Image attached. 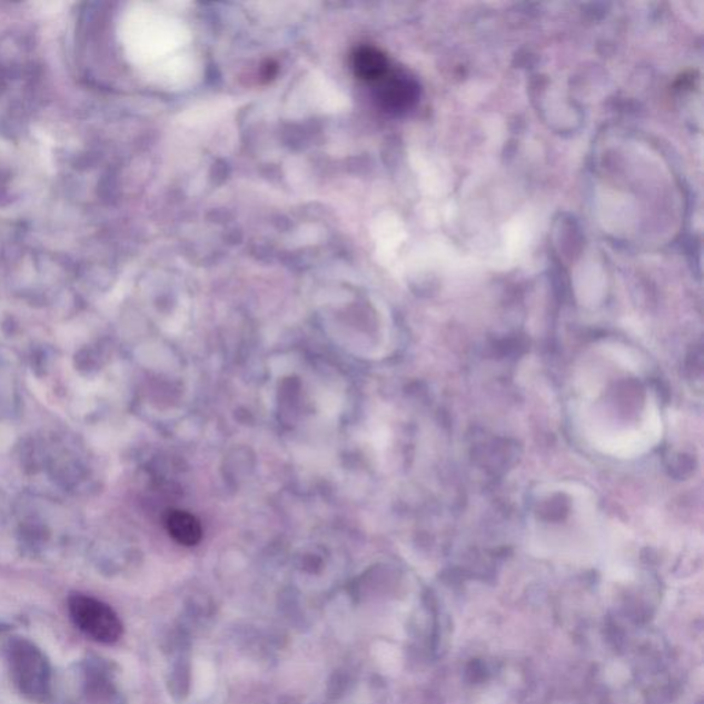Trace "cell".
I'll return each instance as SVG.
<instances>
[{"label": "cell", "mask_w": 704, "mask_h": 704, "mask_svg": "<svg viewBox=\"0 0 704 704\" xmlns=\"http://www.w3.org/2000/svg\"><path fill=\"white\" fill-rule=\"evenodd\" d=\"M11 677L19 690L32 701H43L50 690V667L42 651L27 639L10 645Z\"/></svg>", "instance_id": "6da1fadb"}, {"label": "cell", "mask_w": 704, "mask_h": 704, "mask_svg": "<svg viewBox=\"0 0 704 704\" xmlns=\"http://www.w3.org/2000/svg\"><path fill=\"white\" fill-rule=\"evenodd\" d=\"M68 607L75 625L98 643L113 644L123 634L118 614L95 597L75 595L69 598Z\"/></svg>", "instance_id": "7a4b0ae2"}, {"label": "cell", "mask_w": 704, "mask_h": 704, "mask_svg": "<svg viewBox=\"0 0 704 704\" xmlns=\"http://www.w3.org/2000/svg\"><path fill=\"white\" fill-rule=\"evenodd\" d=\"M353 68L360 80L375 85L391 71L387 57L371 46H360L354 51Z\"/></svg>", "instance_id": "277c9868"}, {"label": "cell", "mask_w": 704, "mask_h": 704, "mask_svg": "<svg viewBox=\"0 0 704 704\" xmlns=\"http://www.w3.org/2000/svg\"><path fill=\"white\" fill-rule=\"evenodd\" d=\"M167 529L178 544L194 546L200 543L202 528L194 515L184 510H172L167 516Z\"/></svg>", "instance_id": "5b68a950"}, {"label": "cell", "mask_w": 704, "mask_h": 704, "mask_svg": "<svg viewBox=\"0 0 704 704\" xmlns=\"http://www.w3.org/2000/svg\"><path fill=\"white\" fill-rule=\"evenodd\" d=\"M377 101L388 112H403L409 109L417 98V87L409 76L389 71L376 83Z\"/></svg>", "instance_id": "3957f363"}]
</instances>
